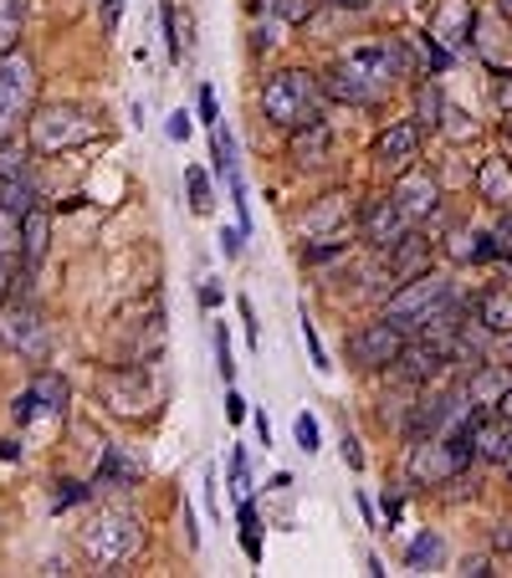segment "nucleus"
<instances>
[{
  "mask_svg": "<svg viewBox=\"0 0 512 578\" xmlns=\"http://www.w3.org/2000/svg\"><path fill=\"white\" fill-rule=\"evenodd\" d=\"M395 82H400V78H395V68H390L385 41H359V47H349V52H344L334 68L324 72L328 97L349 103V109H379Z\"/></svg>",
  "mask_w": 512,
  "mask_h": 578,
  "instance_id": "1",
  "label": "nucleus"
},
{
  "mask_svg": "<svg viewBox=\"0 0 512 578\" xmlns=\"http://www.w3.org/2000/svg\"><path fill=\"white\" fill-rule=\"evenodd\" d=\"M324 78H313L303 68H283L262 82V113H267L283 134H297L308 123H324Z\"/></svg>",
  "mask_w": 512,
  "mask_h": 578,
  "instance_id": "2",
  "label": "nucleus"
},
{
  "mask_svg": "<svg viewBox=\"0 0 512 578\" xmlns=\"http://www.w3.org/2000/svg\"><path fill=\"white\" fill-rule=\"evenodd\" d=\"M144 553V517L134 507H103L82 527V558L103 574H119Z\"/></svg>",
  "mask_w": 512,
  "mask_h": 578,
  "instance_id": "3",
  "label": "nucleus"
},
{
  "mask_svg": "<svg viewBox=\"0 0 512 578\" xmlns=\"http://www.w3.org/2000/svg\"><path fill=\"white\" fill-rule=\"evenodd\" d=\"M27 138H31V154L62 159V154H72L82 144H98L103 123H98V113L82 109V103H41L27 118Z\"/></svg>",
  "mask_w": 512,
  "mask_h": 578,
  "instance_id": "4",
  "label": "nucleus"
},
{
  "mask_svg": "<svg viewBox=\"0 0 512 578\" xmlns=\"http://www.w3.org/2000/svg\"><path fill=\"white\" fill-rule=\"evenodd\" d=\"M37 109V68L21 52H0V144Z\"/></svg>",
  "mask_w": 512,
  "mask_h": 578,
  "instance_id": "5",
  "label": "nucleus"
},
{
  "mask_svg": "<svg viewBox=\"0 0 512 578\" xmlns=\"http://www.w3.org/2000/svg\"><path fill=\"white\" fill-rule=\"evenodd\" d=\"M98 400L109 404L113 415L144 420V415H154L160 394H154V379H149V369L134 359V363H119V369H103V379H98Z\"/></svg>",
  "mask_w": 512,
  "mask_h": 578,
  "instance_id": "6",
  "label": "nucleus"
},
{
  "mask_svg": "<svg viewBox=\"0 0 512 578\" xmlns=\"http://www.w3.org/2000/svg\"><path fill=\"white\" fill-rule=\"evenodd\" d=\"M0 343L11 353H21L27 363H41L52 349V333H47V318L31 297H16V302H0Z\"/></svg>",
  "mask_w": 512,
  "mask_h": 578,
  "instance_id": "7",
  "label": "nucleus"
},
{
  "mask_svg": "<svg viewBox=\"0 0 512 578\" xmlns=\"http://www.w3.org/2000/svg\"><path fill=\"white\" fill-rule=\"evenodd\" d=\"M451 359H461V338L457 333H410V343H405L400 353V379L416 390V384H431V379H441L446 369H451Z\"/></svg>",
  "mask_w": 512,
  "mask_h": 578,
  "instance_id": "8",
  "label": "nucleus"
},
{
  "mask_svg": "<svg viewBox=\"0 0 512 578\" xmlns=\"http://www.w3.org/2000/svg\"><path fill=\"white\" fill-rule=\"evenodd\" d=\"M405 343H410V333H405L395 318H379V323H365L349 338V363L365 369V374H385V369L400 363Z\"/></svg>",
  "mask_w": 512,
  "mask_h": 578,
  "instance_id": "9",
  "label": "nucleus"
},
{
  "mask_svg": "<svg viewBox=\"0 0 512 578\" xmlns=\"http://www.w3.org/2000/svg\"><path fill=\"white\" fill-rule=\"evenodd\" d=\"M390 200L400 205V216L410 220V226H420V220H431L436 210H441V179H436L431 169L410 164V169H400V179H395Z\"/></svg>",
  "mask_w": 512,
  "mask_h": 578,
  "instance_id": "10",
  "label": "nucleus"
},
{
  "mask_svg": "<svg viewBox=\"0 0 512 578\" xmlns=\"http://www.w3.org/2000/svg\"><path fill=\"white\" fill-rule=\"evenodd\" d=\"M420 128L416 118H405V123H390L385 134L375 138V159L385 164V169H410V164L420 159Z\"/></svg>",
  "mask_w": 512,
  "mask_h": 578,
  "instance_id": "11",
  "label": "nucleus"
},
{
  "mask_svg": "<svg viewBox=\"0 0 512 578\" xmlns=\"http://www.w3.org/2000/svg\"><path fill=\"white\" fill-rule=\"evenodd\" d=\"M405 230H410V220L400 216V205H395L390 195H385V200H369L365 210H359V236H365L369 246H385V251H390Z\"/></svg>",
  "mask_w": 512,
  "mask_h": 578,
  "instance_id": "12",
  "label": "nucleus"
},
{
  "mask_svg": "<svg viewBox=\"0 0 512 578\" xmlns=\"http://www.w3.org/2000/svg\"><path fill=\"white\" fill-rule=\"evenodd\" d=\"M31 205H37V185H31L27 164H21L11 148H6V154H0V210H11V216H27Z\"/></svg>",
  "mask_w": 512,
  "mask_h": 578,
  "instance_id": "13",
  "label": "nucleus"
},
{
  "mask_svg": "<svg viewBox=\"0 0 512 578\" xmlns=\"http://www.w3.org/2000/svg\"><path fill=\"white\" fill-rule=\"evenodd\" d=\"M68 400H72L68 379L57 374V369H41L37 384H31V394H21V400H16V420H31V415H37V404H41V410H52V415H62V410H68Z\"/></svg>",
  "mask_w": 512,
  "mask_h": 578,
  "instance_id": "14",
  "label": "nucleus"
},
{
  "mask_svg": "<svg viewBox=\"0 0 512 578\" xmlns=\"http://www.w3.org/2000/svg\"><path fill=\"white\" fill-rule=\"evenodd\" d=\"M477 195H482L492 210H512V159L508 154H487L482 164H477Z\"/></svg>",
  "mask_w": 512,
  "mask_h": 578,
  "instance_id": "15",
  "label": "nucleus"
},
{
  "mask_svg": "<svg viewBox=\"0 0 512 578\" xmlns=\"http://www.w3.org/2000/svg\"><path fill=\"white\" fill-rule=\"evenodd\" d=\"M472 445H477V456H482V461L508 466V461H512V420H502L498 410H487V415L472 425Z\"/></svg>",
  "mask_w": 512,
  "mask_h": 578,
  "instance_id": "16",
  "label": "nucleus"
},
{
  "mask_svg": "<svg viewBox=\"0 0 512 578\" xmlns=\"http://www.w3.org/2000/svg\"><path fill=\"white\" fill-rule=\"evenodd\" d=\"M390 267L400 282H410V277H426V271L436 267V246L426 241V236H416V230H405L400 241L390 246Z\"/></svg>",
  "mask_w": 512,
  "mask_h": 578,
  "instance_id": "17",
  "label": "nucleus"
},
{
  "mask_svg": "<svg viewBox=\"0 0 512 578\" xmlns=\"http://www.w3.org/2000/svg\"><path fill=\"white\" fill-rule=\"evenodd\" d=\"M47 236H52V220H47V210L31 205L27 216H21V282H31L37 267L47 261Z\"/></svg>",
  "mask_w": 512,
  "mask_h": 578,
  "instance_id": "18",
  "label": "nucleus"
},
{
  "mask_svg": "<svg viewBox=\"0 0 512 578\" xmlns=\"http://www.w3.org/2000/svg\"><path fill=\"white\" fill-rule=\"evenodd\" d=\"M252 11L256 16H267V27L256 31V47H267V41H277L272 31L283 27V31H293V27H303L313 16V0H252Z\"/></svg>",
  "mask_w": 512,
  "mask_h": 578,
  "instance_id": "19",
  "label": "nucleus"
},
{
  "mask_svg": "<svg viewBox=\"0 0 512 578\" xmlns=\"http://www.w3.org/2000/svg\"><path fill=\"white\" fill-rule=\"evenodd\" d=\"M160 27H164V52H170V62H185L190 41H195V16H190L180 0H160Z\"/></svg>",
  "mask_w": 512,
  "mask_h": 578,
  "instance_id": "20",
  "label": "nucleus"
},
{
  "mask_svg": "<svg viewBox=\"0 0 512 578\" xmlns=\"http://www.w3.org/2000/svg\"><path fill=\"white\" fill-rule=\"evenodd\" d=\"M508 390H512V369H508V363H477L472 379H467V394H472L482 410H498Z\"/></svg>",
  "mask_w": 512,
  "mask_h": 578,
  "instance_id": "21",
  "label": "nucleus"
},
{
  "mask_svg": "<svg viewBox=\"0 0 512 578\" xmlns=\"http://www.w3.org/2000/svg\"><path fill=\"white\" fill-rule=\"evenodd\" d=\"M472 323L482 333H512V292L508 287H487L472 302Z\"/></svg>",
  "mask_w": 512,
  "mask_h": 578,
  "instance_id": "22",
  "label": "nucleus"
},
{
  "mask_svg": "<svg viewBox=\"0 0 512 578\" xmlns=\"http://www.w3.org/2000/svg\"><path fill=\"white\" fill-rule=\"evenodd\" d=\"M477 31V11H472V0H446L441 16H436V37L457 52V47H467Z\"/></svg>",
  "mask_w": 512,
  "mask_h": 578,
  "instance_id": "23",
  "label": "nucleus"
},
{
  "mask_svg": "<svg viewBox=\"0 0 512 578\" xmlns=\"http://www.w3.org/2000/svg\"><path fill=\"white\" fill-rule=\"evenodd\" d=\"M328 123H308V128H297V134H287V148H293L297 169H313V164L328 159Z\"/></svg>",
  "mask_w": 512,
  "mask_h": 578,
  "instance_id": "24",
  "label": "nucleus"
},
{
  "mask_svg": "<svg viewBox=\"0 0 512 578\" xmlns=\"http://www.w3.org/2000/svg\"><path fill=\"white\" fill-rule=\"evenodd\" d=\"M21 216H11V210H0V302H6V292H11L21 277H16V256H21V226H16Z\"/></svg>",
  "mask_w": 512,
  "mask_h": 578,
  "instance_id": "25",
  "label": "nucleus"
},
{
  "mask_svg": "<svg viewBox=\"0 0 512 578\" xmlns=\"http://www.w3.org/2000/svg\"><path fill=\"white\" fill-rule=\"evenodd\" d=\"M236 543H242V553L252 564H262V517H256L252 497H242V507H236Z\"/></svg>",
  "mask_w": 512,
  "mask_h": 578,
  "instance_id": "26",
  "label": "nucleus"
},
{
  "mask_svg": "<svg viewBox=\"0 0 512 578\" xmlns=\"http://www.w3.org/2000/svg\"><path fill=\"white\" fill-rule=\"evenodd\" d=\"M441 533H431V527H426V533H420L416 543H410V548H405V568H416V574H431V568H441Z\"/></svg>",
  "mask_w": 512,
  "mask_h": 578,
  "instance_id": "27",
  "label": "nucleus"
},
{
  "mask_svg": "<svg viewBox=\"0 0 512 578\" xmlns=\"http://www.w3.org/2000/svg\"><path fill=\"white\" fill-rule=\"evenodd\" d=\"M27 6H31V0H0V52H16V47H21V31H27Z\"/></svg>",
  "mask_w": 512,
  "mask_h": 578,
  "instance_id": "28",
  "label": "nucleus"
},
{
  "mask_svg": "<svg viewBox=\"0 0 512 578\" xmlns=\"http://www.w3.org/2000/svg\"><path fill=\"white\" fill-rule=\"evenodd\" d=\"M211 164H216V175L226 179V185H231L236 175H242V169H236V138H231L226 128H221V123L211 128Z\"/></svg>",
  "mask_w": 512,
  "mask_h": 578,
  "instance_id": "29",
  "label": "nucleus"
},
{
  "mask_svg": "<svg viewBox=\"0 0 512 578\" xmlns=\"http://www.w3.org/2000/svg\"><path fill=\"white\" fill-rule=\"evenodd\" d=\"M185 195H190V210L211 216V205H216V185H211V175H205L201 164H190V169H185Z\"/></svg>",
  "mask_w": 512,
  "mask_h": 578,
  "instance_id": "30",
  "label": "nucleus"
},
{
  "mask_svg": "<svg viewBox=\"0 0 512 578\" xmlns=\"http://www.w3.org/2000/svg\"><path fill=\"white\" fill-rule=\"evenodd\" d=\"M441 118H446V97H441L436 82H426V87L416 93V123L420 128H441Z\"/></svg>",
  "mask_w": 512,
  "mask_h": 578,
  "instance_id": "31",
  "label": "nucleus"
},
{
  "mask_svg": "<svg viewBox=\"0 0 512 578\" xmlns=\"http://www.w3.org/2000/svg\"><path fill=\"white\" fill-rule=\"evenodd\" d=\"M119 476H123V482H139V466H134V461H129V456H123L119 445H113V451H109V461H103V471H98V482H93V486L119 482Z\"/></svg>",
  "mask_w": 512,
  "mask_h": 578,
  "instance_id": "32",
  "label": "nucleus"
},
{
  "mask_svg": "<svg viewBox=\"0 0 512 578\" xmlns=\"http://www.w3.org/2000/svg\"><path fill=\"white\" fill-rule=\"evenodd\" d=\"M211 343H216V374L231 384V379H236V359H231V333H226V323L211 328Z\"/></svg>",
  "mask_w": 512,
  "mask_h": 578,
  "instance_id": "33",
  "label": "nucleus"
},
{
  "mask_svg": "<svg viewBox=\"0 0 512 578\" xmlns=\"http://www.w3.org/2000/svg\"><path fill=\"white\" fill-rule=\"evenodd\" d=\"M195 118H201L205 128H216V123H221V109H216V87H211V82H201V93H195Z\"/></svg>",
  "mask_w": 512,
  "mask_h": 578,
  "instance_id": "34",
  "label": "nucleus"
},
{
  "mask_svg": "<svg viewBox=\"0 0 512 578\" xmlns=\"http://www.w3.org/2000/svg\"><path fill=\"white\" fill-rule=\"evenodd\" d=\"M231 486H236V497H252V466H246V451H242V445L231 451Z\"/></svg>",
  "mask_w": 512,
  "mask_h": 578,
  "instance_id": "35",
  "label": "nucleus"
},
{
  "mask_svg": "<svg viewBox=\"0 0 512 578\" xmlns=\"http://www.w3.org/2000/svg\"><path fill=\"white\" fill-rule=\"evenodd\" d=\"M492 103H498L502 118H512V68L492 72Z\"/></svg>",
  "mask_w": 512,
  "mask_h": 578,
  "instance_id": "36",
  "label": "nucleus"
},
{
  "mask_svg": "<svg viewBox=\"0 0 512 578\" xmlns=\"http://www.w3.org/2000/svg\"><path fill=\"white\" fill-rule=\"evenodd\" d=\"M297 445H303L308 456L324 445V435H318V420H313V415H297Z\"/></svg>",
  "mask_w": 512,
  "mask_h": 578,
  "instance_id": "37",
  "label": "nucleus"
},
{
  "mask_svg": "<svg viewBox=\"0 0 512 578\" xmlns=\"http://www.w3.org/2000/svg\"><path fill=\"white\" fill-rule=\"evenodd\" d=\"M303 338H308V353H313V369H324L328 374V353H324V343H318V328L308 323V312H303Z\"/></svg>",
  "mask_w": 512,
  "mask_h": 578,
  "instance_id": "38",
  "label": "nucleus"
},
{
  "mask_svg": "<svg viewBox=\"0 0 512 578\" xmlns=\"http://www.w3.org/2000/svg\"><path fill=\"white\" fill-rule=\"evenodd\" d=\"M236 312H242V323H246V349H256V308H252V297H236Z\"/></svg>",
  "mask_w": 512,
  "mask_h": 578,
  "instance_id": "39",
  "label": "nucleus"
},
{
  "mask_svg": "<svg viewBox=\"0 0 512 578\" xmlns=\"http://www.w3.org/2000/svg\"><path fill=\"white\" fill-rule=\"evenodd\" d=\"M242 241H246V230H242V226H226V230H221V251H226L231 261L242 256Z\"/></svg>",
  "mask_w": 512,
  "mask_h": 578,
  "instance_id": "40",
  "label": "nucleus"
},
{
  "mask_svg": "<svg viewBox=\"0 0 512 578\" xmlns=\"http://www.w3.org/2000/svg\"><path fill=\"white\" fill-rule=\"evenodd\" d=\"M492 548H498V553H508V558H512V517L492 523Z\"/></svg>",
  "mask_w": 512,
  "mask_h": 578,
  "instance_id": "41",
  "label": "nucleus"
},
{
  "mask_svg": "<svg viewBox=\"0 0 512 578\" xmlns=\"http://www.w3.org/2000/svg\"><path fill=\"white\" fill-rule=\"evenodd\" d=\"M123 6H129V0H103V37H113V31H119Z\"/></svg>",
  "mask_w": 512,
  "mask_h": 578,
  "instance_id": "42",
  "label": "nucleus"
},
{
  "mask_svg": "<svg viewBox=\"0 0 512 578\" xmlns=\"http://www.w3.org/2000/svg\"><path fill=\"white\" fill-rule=\"evenodd\" d=\"M164 134L175 138V144H185V138H190V113H170V123H164Z\"/></svg>",
  "mask_w": 512,
  "mask_h": 578,
  "instance_id": "43",
  "label": "nucleus"
},
{
  "mask_svg": "<svg viewBox=\"0 0 512 578\" xmlns=\"http://www.w3.org/2000/svg\"><path fill=\"white\" fill-rule=\"evenodd\" d=\"M221 302H226V292H221L216 282H205V287H201V308H205V312H216Z\"/></svg>",
  "mask_w": 512,
  "mask_h": 578,
  "instance_id": "44",
  "label": "nucleus"
},
{
  "mask_svg": "<svg viewBox=\"0 0 512 578\" xmlns=\"http://www.w3.org/2000/svg\"><path fill=\"white\" fill-rule=\"evenodd\" d=\"M226 420H231V425H242V420H246V400L236 390L226 394Z\"/></svg>",
  "mask_w": 512,
  "mask_h": 578,
  "instance_id": "45",
  "label": "nucleus"
},
{
  "mask_svg": "<svg viewBox=\"0 0 512 578\" xmlns=\"http://www.w3.org/2000/svg\"><path fill=\"white\" fill-rule=\"evenodd\" d=\"M492 236H498L502 256H508V261H512V216H502V220H498V230H492Z\"/></svg>",
  "mask_w": 512,
  "mask_h": 578,
  "instance_id": "46",
  "label": "nucleus"
},
{
  "mask_svg": "<svg viewBox=\"0 0 512 578\" xmlns=\"http://www.w3.org/2000/svg\"><path fill=\"white\" fill-rule=\"evenodd\" d=\"M344 461H349L354 471H365V451H359V441H354V435H344Z\"/></svg>",
  "mask_w": 512,
  "mask_h": 578,
  "instance_id": "47",
  "label": "nucleus"
},
{
  "mask_svg": "<svg viewBox=\"0 0 512 578\" xmlns=\"http://www.w3.org/2000/svg\"><path fill=\"white\" fill-rule=\"evenodd\" d=\"M354 502H359V512H365V523L379 527V512H375V502H369V492H354Z\"/></svg>",
  "mask_w": 512,
  "mask_h": 578,
  "instance_id": "48",
  "label": "nucleus"
},
{
  "mask_svg": "<svg viewBox=\"0 0 512 578\" xmlns=\"http://www.w3.org/2000/svg\"><path fill=\"white\" fill-rule=\"evenodd\" d=\"M461 574H492V568H487V558H467V564H461Z\"/></svg>",
  "mask_w": 512,
  "mask_h": 578,
  "instance_id": "49",
  "label": "nucleus"
},
{
  "mask_svg": "<svg viewBox=\"0 0 512 578\" xmlns=\"http://www.w3.org/2000/svg\"><path fill=\"white\" fill-rule=\"evenodd\" d=\"M256 441L272 445V425H267V415H256Z\"/></svg>",
  "mask_w": 512,
  "mask_h": 578,
  "instance_id": "50",
  "label": "nucleus"
},
{
  "mask_svg": "<svg viewBox=\"0 0 512 578\" xmlns=\"http://www.w3.org/2000/svg\"><path fill=\"white\" fill-rule=\"evenodd\" d=\"M385 517H390V523H400V497H395V492L385 497Z\"/></svg>",
  "mask_w": 512,
  "mask_h": 578,
  "instance_id": "51",
  "label": "nucleus"
},
{
  "mask_svg": "<svg viewBox=\"0 0 512 578\" xmlns=\"http://www.w3.org/2000/svg\"><path fill=\"white\" fill-rule=\"evenodd\" d=\"M21 451H16V441H0V461H16Z\"/></svg>",
  "mask_w": 512,
  "mask_h": 578,
  "instance_id": "52",
  "label": "nucleus"
},
{
  "mask_svg": "<svg viewBox=\"0 0 512 578\" xmlns=\"http://www.w3.org/2000/svg\"><path fill=\"white\" fill-rule=\"evenodd\" d=\"M498 415H502V420H512V390L502 394V404H498Z\"/></svg>",
  "mask_w": 512,
  "mask_h": 578,
  "instance_id": "53",
  "label": "nucleus"
},
{
  "mask_svg": "<svg viewBox=\"0 0 512 578\" xmlns=\"http://www.w3.org/2000/svg\"><path fill=\"white\" fill-rule=\"evenodd\" d=\"M334 6H344V11H359V6H369V0H334Z\"/></svg>",
  "mask_w": 512,
  "mask_h": 578,
  "instance_id": "54",
  "label": "nucleus"
},
{
  "mask_svg": "<svg viewBox=\"0 0 512 578\" xmlns=\"http://www.w3.org/2000/svg\"><path fill=\"white\" fill-rule=\"evenodd\" d=\"M492 6H498V16H508L512 21V0H492Z\"/></svg>",
  "mask_w": 512,
  "mask_h": 578,
  "instance_id": "55",
  "label": "nucleus"
},
{
  "mask_svg": "<svg viewBox=\"0 0 512 578\" xmlns=\"http://www.w3.org/2000/svg\"><path fill=\"white\" fill-rule=\"evenodd\" d=\"M508 138H512V118H508Z\"/></svg>",
  "mask_w": 512,
  "mask_h": 578,
  "instance_id": "56",
  "label": "nucleus"
}]
</instances>
